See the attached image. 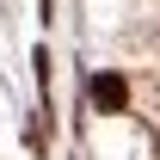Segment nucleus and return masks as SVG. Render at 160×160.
Instances as JSON below:
<instances>
[{
  "mask_svg": "<svg viewBox=\"0 0 160 160\" xmlns=\"http://www.w3.org/2000/svg\"><path fill=\"white\" fill-rule=\"evenodd\" d=\"M92 105H99V111H123V105H129L123 74H92Z\"/></svg>",
  "mask_w": 160,
  "mask_h": 160,
  "instance_id": "1",
  "label": "nucleus"
}]
</instances>
